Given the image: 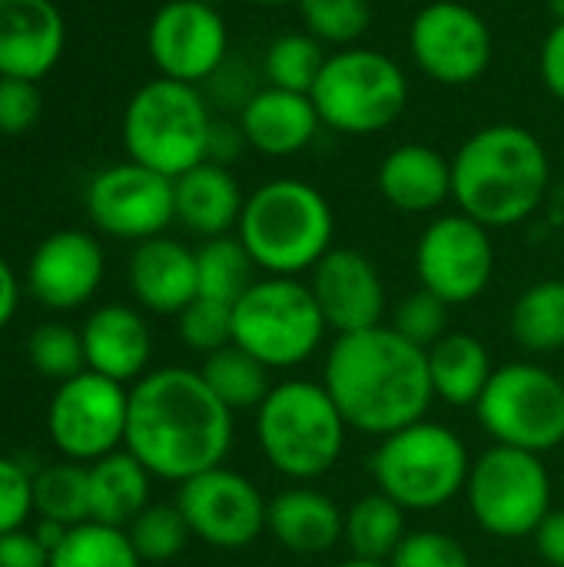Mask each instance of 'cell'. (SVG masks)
<instances>
[{
	"instance_id": "6da1fadb",
	"label": "cell",
	"mask_w": 564,
	"mask_h": 567,
	"mask_svg": "<svg viewBox=\"0 0 564 567\" xmlns=\"http://www.w3.org/2000/svg\"><path fill=\"white\" fill-rule=\"evenodd\" d=\"M233 415L199 369L166 365L130 385L123 449L153 478L183 485L226 462L236 432Z\"/></svg>"
},
{
	"instance_id": "7a4b0ae2",
	"label": "cell",
	"mask_w": 564,
	"mask_h": 567,
	"mask_svg": "<svg viewBox=\"0 0 564 567\" xmlns=\"http://www.w3.org/2000/svg\"><path fill=\"white\" fill-rule=\"evenodd\" d=\"M322 385L346 425L376 439L422 422L435 402L429 355L392 326L336 336L326 352Z\"/></svg>"
},
{
	"instance_id": "3957f363",
	"label": "cell",
	"mask_w": 564,
	"mask_h": 567,
	"mask_svg": "<svg viewBox=\"0 0 564 567\" xmlns=\"http://www.w3.org/2000/svg\"><path fill=\"white\" fill-rule=\"evenodd\" d=\"M552 183L545 143L519 123L475 130L452 156V199L485 229H509L539 213Z\"/></svg>"
},
{
	"instance_id": "277c9868",
	"label": "cell",
	"mask_w": 564,
	"mask_h": 567,
	"mask_svg": "<svg viewBox=\"0 0 564 567\" xmlns=\"http://www.w3.org/2000/svg\"><path fill=\"white\" fill-rule=\"evenodd\" d=\"M236 236L259 272L296 279L299 272H312L332 249L336 216L322 189L296 176H279L246 196Z\"/></svg>"
},
{
	"instance_id": "5b68a950",
	"label": "cell",
	"mask_w": 564,
	"mask_h": 567,
	"mask_svg": "<svg viewBox=\"0 0 564 567\" xmlns=\"http://www.w3.org/2000/svg\"><path fill=\"white\" fill-rule=\"evenodd\" d=\"M346 432L349 425L322 382H279L256 409L259 452L279 475L299 485L336 468L346 449Z\"/></svg>"
},
{
	"instance_id": "8992f818",
	"label": "cell",
	"mask_w": 564,
	"mask_h": 567,
	"mask_svg": "<svg viewBox=\"0 0 564 567\" xmlns=\"http://www.w3.org/2000/svg\"><path fill=\"white\" fill-rule=\"evenodd\" d=\"M213 110L199 86L156 76L123 110V150L133 163L170 179L209 159Z\"/></svg>"
},
{
	"instance_id": "52a82bcc",
	"label": "cell",
	"mask_w": 564,
	"mask_h": 567,
	"mask_svg": "<svg viewBox=\"0 0 564 567\" xmlns=\"http://www.w3.org/2000/svg\"><path fill=\"white\" fill-rule=\"evenodd\" d=\"M326 130L342 136H372L389 130L409 106V76L372 47L332 50L309 90Z\"/></svg>"
},
{
	"instance_id": "ba28073f",
	"label": "cell",
	"mask_w": 564,
	"mask_h": 567,
	"mask_svg": "<svg viewBox=\"0 0 564 567\" xmlns=\"http://www.w3.org/2000/svg\"><path fill=\"white\" fill-rule=\"evenodd\" d=\"M369 468L379 492L406 512H435L465 492L472 458L449 425L422 419L379 439Z\"/></svg>"
},
{
	"instance_id": "9c48e42d",
	"label": "cell",
	"mask_w": 564,
	"mask_h": 567,
	"mask_svg": "<svg viewBox=\"0 0 564 567\" xmlns=\"http://www.w3.org/2000/svg\"><path fill=\"white\" fill-rule=\"evenodd\" d=\"M326 329L309 282L293 276L256 279L233 306V342L273 372L309 362Z\"/></svg>"
},
{
	"instance_id": "30bf717a",
	"label": "cell",
	"mask_w": 564,
	"mask_h": 567,
	"mask_svg": "<svg viewBox=\"0 0 564 567\" xmlns=\"http://www.w3.org/2000/svg\"><path fill=\"white\" fill-rule=\"evenodd\" d=\"M475 415L495 445L545 455L564 442V382L539 362H509L492 372Z\"/></svg>"
},
{
	"instance_id": "8fae6325",
	"label": "cell",
	"mask_w": 564,
	"mask_h": 567,
	"mask_svg": "<svg viewBox=\"0 0 564 567\" xmlns=\"http://www.w3.org/2000/svg\"><path fill=\"white\" fill-rule=\"evenodd\" d=\"M465 502L482 532L529 538L552 512V475L542 455L492 445L469 468Z\"/></svg>"
},
{
	"instance_id": "7c38bea8",
	"label": "cell",
	"mask_w": 564,
	"mask_h": 567,
	"mask_svg": "<svg viewBox=\"0 0 564 567\" xmlns=\"http://www.w3.org/2000/svg\"><path fill=\"white\" fill-rule=\"evenodd\" d=\"M126 415L130 389L86 369L57 385L47 409V432L66 462L93 465L123 449Z\"/></svg>"
},
{
	"instance_id": "4fadbf2b",
	"label": "cell",
	"mask_w": 564,
	"mask_h": 567,
	"mask_svg": "<svg viewBox=\"0 0 564 567\" xmlns=\"http://www.w3.org/2000/svg\"><path fill=\"white\" fill-rule=\"evenodd\" d=\"M409 53L439 86L479 83L495 56L489 20L462 0H432L409 23Z\"/></svg>"
},
{
	"instance_id": "5bb4252c",
	"label": "cell",
	"mask_w": 564,
	"mask_h": 567,
	"mask_svg": "<svg viewBox=\"0 0 564 567\" xmlns=\"http://www.w3.org/2000/svg\"><path fill=\"white\" fill-rule=\"evenodd\" d=\"M495 272L492 229L465 213L432 219L416 243L419 286L445 299L449 306L475 302Z\"/></svg>"
},
{
	"instance_id": "9a60e30c",
	"label": "cell",
	"mask_w": 564,
	"mask_h": 567,
	"mask_svg": "<svg viewBox=\"0 0 564 567\" xmlns=\"http://www.w3.org/2000/svg\"><path fill=\"white\" fill-rule=\"evenodd\" d=\"M86 213L100 233L126 243H146L176 223L173 179L133 159L106 166L86 186Z\"/></svg>"
},
{
	"instance_id": "2e32d148",
	"label": "cell",
	"mask_w": 564,
	"mask_h": 567,
	"mask_svg": "<svg viewBox=\"0 0 564 567\" xmlns=\"http://www.w3.org/2000/svg\"><path fill=\"white\" fill-rule=\"evenodd\" d=\"M176 508L183 512L193 538L219 551L249 548L269 518V502L246 475L219 465L180 485Z\"/></svg>"
},
{
	"instance_id": "e0dca14e",
	"label": "cell",
	"mask_w": 564,
	"mask_h": 567,
	"mask_svg": "<svg viewBox=\"0 0 564 567\" xmlns=\"http://www.w3.org/2000/svg\"><path fill=\"white\" fill-rule=\"evenodd\" d=\"M146 50L160 76L203 86L229 60V27L206 0H170L146 27Z\"/></svg>"
},
{
	"instance_id": "ac0fdd59",
	"label": "cell",
	"mask_w": 564,
	"mask_h": 567,
	"mask_svg": "<svg viewBox=\"0 0 564 567\" xmlns=\"http://www.w3.org/2000/svg\"><path fill=\"white\" fill-rule=\"evenodd\" d=\"M309 289L319 302L326 326L336 336L382 326L386 282L376 262L349 246H332L309 272Z\"/></svg>"
},
{
	"instance_id": "d6986e66",
	"label": "cell",
	"mask_w": 564,
	"mask_h": 567,
	"mask_svg": "<svg viewBox=\"0 0 564 567\" xmlns=\"http://www.w3.org/2000/svg\"><path fill=\"white\" fill-rule=\"evenodd\" d=\"M103 272L106 259L96 236L83 229H57L33 249L27 262V289L40 306L70 312L96 296Z\"/></svg>"
},
{
	"instance_id": "ffe728a7",
	"label": "cell",
	"mask_w": 564,
	"mask_h": 567,
	"mask_svg": "<svg viewBox=\"0 0 564 567\" xmlns=\"http://www.w3.org/2000/svg\"><path fill=\"white\" fill-rule=\"evenodd\" d=\"M66 47V23L53 0H0V76H47Z\"/></svg>"
},
{
	"instance_id": "44dd1931",
	"label": "cell",
	"mask_w": 564,
	"mask_h": 567,
	"mask_svg": "<svg viewBox=\"0 0 564 567\" xmlns=\"http://www.w3.org/2000/svg\"><path fill=\"white\" fill-rule=\"evenodd\" d=\"M243 140L249 150L269 159H286L302 150H309L322 130L319 110L309 93L279 90V86H259L236 116Z\"/></svg>"
},
{
	"instance_id": "7402d4cb",
	"label": "cell",
	"mask_w": 564,
	"mask_h": 567,
	"mask_svg": "<svg viewBox=\"0 0 564 567\" xmlns=\"http://www.w3.org/2000/svg\"><path fill=\"white\" fill-rule=\"evenodd\" d=\"M83 355L86 369L96 375H106L120 385H133L146 375L150 355H153V336L133 306L110 302L86 316L83 329Z\"/></svg>"
},
{
	"instance_id": "603a6c76",
	"label": "cell",
	"mask_w": 564,
	"mask_h": 567,
	"mask_svg": "<svg viewBox=\"0 0 564 567\" xmlns=\"http://www.w3.org/2000/svg\"><path fill=\"white\" fill-rule=\"evenodd\" d=\"M130 292L153 316H180L196 296V249L170 236L136 243L130 256Z\"/></svg>"
},
{
	"instance_id": "cb8c5ba5",
	"label": "cell",
	"mask_w": 564,
	"mask_h": 567,
	"mask_svg": "<svg viewBox=\"0 0 564 567\" xmlns=\"http://www.w3.org/2000/svg\"><path fill=\"white\" fill-rule=\"evenodd\" d=\"M376 186L399 213H435L452 199V159L425 143H399L382 156Z\"/></svg>"
},
{
	"instance_id": "d4e9b609",
	"label": "cell",
	"mask_w": 564,
	"mask_h": 567,
	"mask_svg": "<svg viewBox=\"0 0 564 567\" xmlns=\"http://www.w3.org/2000/svg\"><path fill=\"white\" fill-rule=\"evenodd\" d=\"M176 196V223L203 239L229 236L239 226L246 196L239 179L223 163H199L189 173L173 179Z\"/></svg>"
},
{
	"instance_id": "484cf974",
	"label": "cell",
	"mask_w": 564,
	"mask_h": 567,
	"mask_svg": "<svg viewBox=\"0 0 564 567\" xmlns=\"http://www.w3.org/2000/svg\"><path fill=\"white\" fill-rule=\"evenodd\" d=\"M266 532L293 555H326L346 535V512L316 488H286L269 502Z\"/></svg>"
},
{
	"instance_id": "4316f807",
	"label": "cell",
	"mask_w": 564,
	"mask_h": 567,
	"mask_svg": "<svg viewBox=\"0 0 564 567\" xmlns=\"http://www.w3.org/2000/svg\"><path fill=\"white\" fill-rule=\"evenodd\" d=\"M86 472H90V522L110 528H130L136 515L150 508L153 475L126 449L86 465Z\"/></svg>"
},
{
	"instance_id": "83f0119b",
	"label": "cell",
	"mask_w": 564,
	"mask_h": 567,
	"mask_svg": "<svg viewBox=\"0 0 564 567\" xmlns=\"http://www.w3.org/2000/svg\"><path fill=\"white\" fill-rule=\"evenodd\" d=\"M425 355L435 399H442L452 409H475L495 372L482 339L469 332H449Z\"/></svg>"
},
{
	"instance_id": "f1b7e54d",
	"label": "cell",
	"mask_w": 564,
	"mask_h": 567,
	"mask_svg": "<svg viewBox=\"0 0 564 567\" xmlns=\"http://www.w3.org/2000/svg\"><path fill=\"white\" fill-rule=\"evenodd\" d=\"M269 372L256 355H249L246 349H239L236 342L206 355L199 365L203 382L213 389V395L229 409V412H243V409H259L266 402V395L273 392Z\"/></svg>"
},
{
	"instance_id": "f546056e",
	"label": "cell",
	"mask_w": 564,
	"mask_h": 567,
	"mask_svg": "<svg viewBox=\"0 0 564 567\" xmlns=\"http://www.w3.org/2000/svg\"><path fill=\"white\" fill-rule=\"evenodd\" d=\"M406 508L396 505L389 495L372 492L366 498H359L349 512H346V535L342 542L352 548V558H366V561H386L396 555V548L406 538Z\"/></svg>"
},
{
	"instance_id": "4dcf8cb0",
	"label": "cell",
	"mask_w": 564,
	"mask_h": 567,
	"mask_svg": "<svg viewBox=\"0 0 564 567\" xmlns=\"http://www.w3.org/2000/svg\"><path fill=\"white\" fill-rule=\"evenodd\" d=\"M512 336L525 352L545 355L564 349V279L529 286L512 306Z\"/></svg>"
},
{
	"instance_id": "1f68e13d",
	"label": "cell",
	"mask_w": 564,
	"mask_h": 567,
	"mask_svg": "<svg viewBox=\"0 0 564 567\" xmlns=\"http://www.w3.org/2000/svg\"><path fill=\"white\" fill-rule=\"evenodd\" d=\"M253 272L256 262L249 259L239 236H216L196 249V282L203 299L236 306L239 296L256 282Z\"/></svg>"
},
{
	"instance_id": "d6a6232c",
	"label": "cell",
	"mask_w": 564,
	"mask_h": 567,
	"mask_svg": "<svg viewBox=\"0 0 564 567\" xmlns=\"http://www.w3.org/2000/svg\"><path fill=\"white\" fill-rule=\"evenodd\" d=\"M33 512L76 528L90 522V472L80 462H57L33 475Z\"/></svg>"
},
{
	"instance_id": "836d02e7",
	"label": "cell",
	"mask_w": 564,
	"mask_h": 567,
	"mask_svg": "<svg viewBox=\"0 0 564 567\" xmlns=\"http://www.w3.org/2000/svg\"><path fill=\"white\" fill-rule=\"evenodd\" d=\"M140 555L126 528L83 522L50 551V567H140Z\"/></svg>"
},
{
	"instance_id": "e575fe53",
	"label": "cell",
	"mask_w": 564,
	"mask_h": 567,
	"mask_svg": "<svg viewBox=\"0 0 564 567\" xmlns=\"http://www.w3.org/2000/svg\"><path fill=\"white\" fill-rule=\"evenodd\" d=\"M326 56H329L326 47L312 33H306V30L279 33L263 53V80H266V86L309 93L322 73Z\"/></svg>"
},
{
	"instance_id": "d590c367",
	"label": "cell",
	"mask_w": 564,
	"mask_h": 567,
	"mask_svg": "<svg viewBox=\"0 0 564 567\" xmlns=\"http://www.w3.org/2000/svg\"><path fill=\"white\" fill-rule=\"evenodd\" d=\"M296 7L302 30L322 47H356L372 23L369 0H299Z\"/></svg>"
},
{
	"instance_id": "8d00e7d4",
	"label": "cell",
	"mask_w": 564,
	"mask_h": 567,
	"mask_svg": "<svg viewBox=\"0 0 564 567\" xmlns=\"http://www.w3.org/2000/svg\"><path fill=\"white\" fill-rule=\"evenodd\" d=\"M27 359L37 375L53 379L57 385L86 372L83 336L63 322H43L27 339Z\"/></svg>"
},
{
	"instance_id": "74e56055",
	"label": "cell",
	"mask_w": 564,
	"mask_h": 567,
	"mask_svg": "<svg viewBox=\"0 0 564 567\" xmlns=\"http://www.w3.org/2000/svg\"><path fill=\"white\" fill-rule=\"evenodd\" d=\"M126 535H130L140 561H153V565L173 561L186 548V542L193 538L176 502L173 505H150L143 515H136V522L126 528Z\"/></svg>"
},
{
	"instance_id": "f35d334b",
	"label": "cell",
	"mask_w": 564,
	"mask_h": 567,
	"mask_svg": "<svg viewBox=\"0 0 564 567\" xmlns=\"http://www.w3.org/2000/svg\"><path fill=\"white\" fill-rule=\"evenodd\" d=\"M449 312H452V306L445 302V299H439L435 292H429V289H416V292H409V296H402L399 302H396V309H392V329L406 339V342H412V346H419L422 352H429L435 342H442L452 329H449Z\"/></svg>"
},
{
	"instance_id": "ab89813d",
	"label": "cell",
	"mask_w": 564,
	"mask_h": 567,
	"mask_svg": "<svg viewBox=\"0 0 564 567\" xmlns=\"http://www.w3.org/2000/svg\"><path fill=\"white\" fill-rule=\"evenodd\" d=\"M176 332L186 349H193L199 355H213V352L233 346V306L196 296L176 316Z\"/></svg>"
},
{
	"instance_id": "60d3db41",
	"label": "cell",
	"mask_w": 564,
	"mask_h": 567,
	"mask_svg": "<svg viewBox=\"0 0 564 567\" xmlns=\"http://www.w3.org/2000/svg\"><path fill=\"white\" fill-rule=\"evenodd\" d=\"M389 567H472L469 551L445 532H409Z\"/></svg>"
},
{
	"instance_id": "b9f144b4",
	"label": "cell",
	"mask_w": 564,
	"mask_h": 567,
	"mask_svg": "<svg viewBox=\"0 0 564 567\" xmlns=\"http://www.w3.org/2000/svg\"><path fill=\"white\" fill-rule=\"evenodd\" d=\"M33 515V475L17 462L0 455V535L20 532Z\"/></svg>"
},
{
	"instance_id": "7bdbcfd3",
	"label": "cell",
	"mask_w": 564,
	"mask_h": 567,
	"mask_svg": "<svg viewBox=\"0 0 564 567\" xmlns=\"http://www.w3.org/2000/svg\"><path fill=\"white\" fill-rule=\"evenodd\" d=\"M43 113V96L33 80L0 76V133L3 136H23L37 126Z\"/></svg>"
},
{
	"instance_id": "ee69618b",
	"label": "cell",
	"mask_w": 564,
	"mask_h": 567,
	"mask_svg": "<svg viewBox=\"0 0 564 567\" xmlns=\"http://www.w3.org/2000/svg\"><path fill=\"white\" fill-rule=\"evenodd\" d=\"M0 567H50V551L37 542L33 532L0 535Z\"/></svg>"
},
{
	"instance_id": "f6af8a7d",
	"label": "cell",
	"mask_w": 564,
	"mask_h": 567,
	"mask_svg": "<svg viewBox=\"0 0 564 567\" xmlns=\"http://www.w3.org/2000/svg\"><path fill=\"white\" fill-rule=\"evenodd\" d=\"M539 73H542V83L545 90L564 103V20H558L545 43H542V53H539Z\"/></svg>"
},
{
	"instance_id": "bcb514c9",
	"label": "cell",
	"mask_w": 564,
	"mask_h": 567,
	"mask_svg": "<svg viewBox=\"0 0 564 567\" xmlns=\"http://www.w3.org/2000/svg\"><path fill=\"white\" fill-rule=\"evenodd\" d=\"M535 548L552 567H564V508H552L535 528Z\"/></svg>"
},
{
	"instance_id": "7dc6e473",
	"label": "cell",
	"mask_w": 564,
	"mask_h": 567,
	"mask_svg": "<svg viewBox=\"0 0 564 567\" xmlns=\"http://www.w3.org/2000/svg\"><path fill=\"white\" fill-rule=\"evenodd\" d=\"M243 146H246V140H243L239 123H216V126H213V140H209V159H213V163L229 166Z\"/></svg>"
},
{
	"instance_id": "c3c4849f",
	"label": "cell",
	"mask_w": 564,
	"mask_h": 567,
	"mask_svg": "<svg viewBox=\"0 0 564 567\" xmlns=\"http://www.w3.org/2000/svg\"><path fill=\"white\" fill-rule=\"evenodd\" d=\"M17 306H20V286H17L10 262L0 256V329L10 326V319L17 316Z\"/></svg>"
},
{
	"instance_id": "681fc988",
	"label": "cell",
	"mask_w": 564,
	"mask_h": 567,
	"mask_svg": "<svg viewBox=\"0 0 564 567\" xmlns=\"http://www.w3.org/2000/svg\"><path fill=\"white\" fill-rule=\"evenodd\" d=\"M66 525H60V522H47V518H40V525L33 528V535H37V542L47 548V551H53L63 538H66Z\"/></svg>"
},
{
	"instance_id": "f907efd6",
	"label": "cell",
	"mask_w": 564,
	"mask_h": 567,
	"mask_svg": "<svg viewBox=\"0 0 564 567\" xmlns=\"http://www.w3.org/2000/svg\"><path fill=\"white\" fill-rule=\"evenodd\" d=\"M336 567H389L386 561H366V558H349V561H342V565Z\"/></svg>"
},
{
	"instance_id": "816d5d0a",
	"label": "cell",
	"mask_w": 564,
	"mask_h": 567,
	"mask_svg": "<svg viewBox=\"0 0 564 567\" xmlns=\"http://www.w3.org/2000/svg\"><path fill=\"white\" fill-rule=\"evenodd\" d=\"M243 3H253V7H289V3H299V0H243Z\"/></svg>"
},
{
	"instance_id": "f5cc1de1",
	"label": "cell",
	"mask_w": 564,
	"mask_h": 567,
	"mask_svg": "<svg viewBox=\"0 0 564 567\" xmlns=\"http://www.w3.org/2000/svg\"><path fill=\"white\" fill-rule=\"evenodd\" d=\"M548 7H552L555 20H564V0H548Z\"/></svg>"
}]
</instances>
